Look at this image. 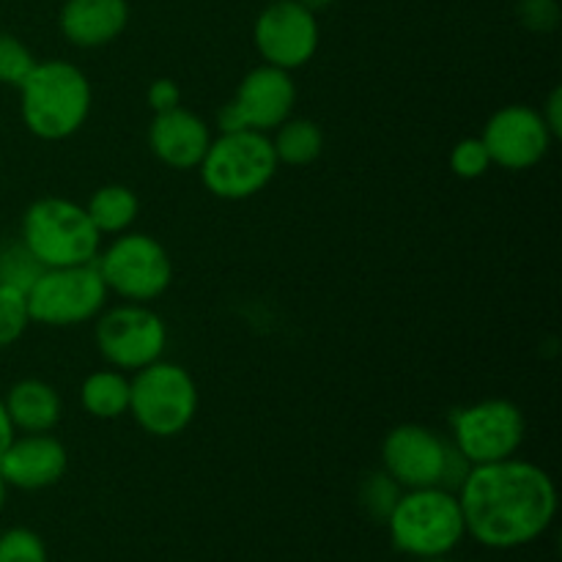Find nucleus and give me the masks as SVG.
Segmentation results:
<instances>
[{
	"instance_id": "nucleus-7",
	"label": "nucleus",
	"mask_w": 562,
	"mask_h": 562,
	"mask_svg": "<svg viewBox=\"0 0 562 562\" xmlns=\"http://www.w3.org/2000/svg\"><path fill=\"white\" fill-rule=\"evenodd\" d=\"M108 285L97 263L42 269L25 291L27 313L42 327H75L93 322L108 305Z\"/></svg>"
},
{
	"instance_id": "nucleus-21",
	"label": "nucleus",
	"mask_w": 562,
	"mask_h": 562,
	"mask_svg": "<svg viewBox=\"0 0 562 562\" xmlns=\"http://www.w3.org/2000/svg\"><path fill=\"white\" fill-rule=\"evenodd\" d=\"M269 140H272L278 162L294 165V168L316 162L324 151V132L311 119H285Z\"/></svg>"
},
{
	"instance_id": "nucleus-9",
	"label": "nucleus",
	"mask_w": 562,
	"mask_h": 562,
	"mask_svg": "<svg viewBox=\"0 0 562 562\" xmlns=\"http://www.w3.org/2000/svg\"><path fill=\"white\" fill-rule=\"evenodd\" d=\"M450 426V442L472 467L514 459L527 434L525 412L508 398H486L456 409Z\"/></svg>"
},
{
	"instance_id": "nucleus-29",
	"label": "nucleus",
	"mask_w": 562,
	"mask_h": 562,
	"mask_svg": "<svg viewBox=\"0 0 562 562\" xmlns=\"http://www.w3.org/2000/svg\"><path fill=\"white\" fill-rule=\"evenodd\" d=\"M146 102L154 113H168V110L179 108L181 104L179 82L170 80V77H157V80L146 88Z\"/></svg>"
},
{
	"instance_id": "nucleus-34",
	"label": "nucleus",
	"mask_w": 562,
	"mask_h": 562,
	"mask_svg": "<svg viewBox=\"0 0 562 562\" xmlns=\"http://www.w3.org/2000/svg\"><path fill=\"white\" fill-rule=\"evenodd\" d=\"M420 562H453V560H448V558H434V560H420Z\"/></svg>"
},
{
	"instance_id": "nucleus-5",
	"label": "nucleus",
	"mask_w": 562,
	"mask_h": 562,
	"mask_svg": "<svg viewBox=\"0 0 562 562\" xmlns=\"http://www.w3.org/2000/svg\"><path fill=\"white\" fill-rule=\"evenodd\" d=\"M278 165L269 135L239 130L212 137L198 173L203 187L220 201H247L267 190L278 173Z\"/></svg>"
},
{
	"instance_id": "nucleus-16",
	"label": "nucleus",
	"mask_w": 562,
	"mask_h": 562,
	"mask_svg": "<svg viewBox=\"0 0 562 562\" xmlns=\"http://www.w3.org/2000/svg\"><path fill=\"white\" fill-rule=\"evenodd\" d=\"M209 143H212V126L181 104L168 113H154L148 126V148L159 162L173 170L198 168Z\"/></svg>"
},
{
	"instance_id": "nucleus-30",
	"label": "nucleus",
	"mask_w": 562,
	"mask_h": 562,
	"mask_svg": "<svg viewBox=\"0 0 562 562\" xmlns=\"http://www.w3.org/2000/svg\"><path fill=\"white\" fill-rule=\"evenodd\" d=\"M543 119V124L549 126V132L554 135V140L562 135V88H552V93L547 97L543 108L538 110Z\"/></svg>"
},
{
	"instance_id": "nucleus-24",
	"label": "nucleus",
	"mask_w": 562,
	"mask_h": 562,
	"mask_svg": "<svg viewBox=\"0 0 562 562\" xmlns=\"http://www.w3.org/2000/svg\"><path fill=\"white\" fill-rule=\"evenodd\" d=\"M36 58L22 38L0 31V86L20 88L22 80L33 71Z\"/></svg>"
},
{
	"instance_id": "nucleus-23",
	"label": "nucleus",
	"mask_w": 562,
	"mask_h": 562,
	"mask_svg": "<svg viewBox=\"0 0 562 562\" xmlns=\"http://www.w3.org/2000/svg\"><path fill=\"white\" fill-rule=\"evenodd\" d=\"M31 324L25 291L0 283V349L14 346Z\"/></svg>"
},
{
	"instance_id": "nucleus-10",
	"label": "nucleus",
	"mask_w": 562,
	"mask_h": 562,
	"mask_svg": "<svg viewBox=\"0 0 562 562\" xmlns=\"http://www.w3.org/2000/svg\"><path fill=\"white\" fill-rule=\"evenodd\" d=\"M97 349L102 360L115 371H140L162 360L168 346V327L151 307L140 302L110 307L97 316Z\"/></svg>"
},
{
	"instance_id": "nucleus-1",
	"label": "nucleus",
	"mask_w": 562,
	"mask_h": 562,
	"mask_svg": "<svg viewBox=\"0 0 562 562\" xmlns=\"http://www.w3.org/2000/svg\"><path fill=\"white\" fill-rule=\"evenodd\" d=\"M456 497L467 536L497 552L538 541L558 516V488L549 472L516 456L472 467Z\"/></svg>"
},
{
	"instance_id": "nucleus-19",
	"label": "nucleus",
	"mask_w": 562,
	"mask_h": 562,
	"mask_svg": "<svg viewBox=\"0 0 562 562\" xmlns=\"http://www.w3.org/2000/svg\"><path fill=\"white\" fill-rule=\"evenodd\" d=\"M80 404L97 420H119L130 412V379L115 368L88 373L80 384Z\"/></svg>"
},
{
	"instance_id": "nucleus-31",
	"label": "nucleus",
	"mask_w": 562,
	"mask_h": 562,
	"mask_svg": "<svg viewBox=\"0 0 562 562\" xmlns=\"http://www.w3.org/2000/svg\"><path fill=\"white\" fill-rule=\"evenodd\" d=\"M11 439H14V426H11L9 412H5L3 398H0V453H3V450L9 448Z\"/></svg>"
},
{
	"instance_id": "nucleus-13",
	"label": "nucleus",
	"mask_w": 562,
	"mask_h": 562,
	"mask_svg": "<svg viewBox=\"0 0 562 562\" xmlns=\"http://www.w3.org/2000/svg\"><path fill=\"white\" fill-rule=\"evenodd\" d=\"M481 140L486 143L492 165L505 170H530L547 157L554 135L536 108L505 104L486 121Z\"/></svg>"
},
{
	"instance_id": "nucleus-33",
	"label": "nucleus",
	"mask_w": 562,
	"mask_h": 562,
	"mask_svg": "<svg viewBox=\"0 0 562 562\" xmlns=\"http://www.w3.org/2000/svg\"><path fill=\"white\" fill-rule=\"evenodd\" d=\"M5 499H9V483H5L3 475H0V510H3Z\"/></svg>"
},
{
	"instance_id": "nucleus-12",
	"label": "nucleus",
	"mask_w": 562,
	"mask_h": 562,
	"mask_svg": "<svg viewBox=\"0 0 562 562\" xmlns=\"http://www.w3.org/2000/svg\"><path fill=\"white\" fill-rule=\"evenodd\" d=\"M252 44L263 64L285 71L302 69L322 44L318 16L296 0H269L256 16Z\"/></svg>"
},
{
	"instance_id": "nucleus-14",
	"label": "nucleus",
	"mask_w": 562,
	"mask_h": 562,
	"mask_svg": "<svg viewBox=\"0 0 562 562\" xmlns=\"http://www.w3.org/2000/svg\"><path fill=\"white\" fill-rule=\"evenodd\" d=\"M450 439L420 423L395 426L382 442V470L401 488H426L442 483Z\"/></svg>"
},
{
	"instance_id": "nucleus-17",
	"label": "nucleus",
	"mask_w": 562,
	"mask_h": 562,
	"mask_svg": "<svg viewBox=\"0 0 562 562\" xmlns=\"http://www.w3.org/2000/svg\"><path fill=\"white\" fill-rule=\"evenodd\" d=\"M126 25H130L126 0H66L58 14L64 38L80 49H97L115 42Z\"/></svg>"
},
{
	"instance_id": "nucleus-22",
	"label": "nucleus",
	"mask_w": 562,
	"mask_h": 562,
	"mask_svg": "<svg viewBox=\"0 0 562 562\" xmlns=\"http://www.w3.org/2000/svg\"><path fill=\"white\" fill-rule=\"evenodd\" d=\"M401 494H404V488H401L384 470L371 472V475L360 483L362 510H366L373 521H382V525L390 519Z\"/></svg>"
},
{
	"instance_id": "nucleus-25",
	"label": "nucleus",
	"mask_w": 562,
	"mask_h": 562,
	"mask_svg": "<svg viewBox=\"0 0 562 562\" xmlns=\"http://www.w3.org/2000/svg\"><path fill=\"white\" fill-rule=\"evenodd\" d=\"M42 269V263L27 252V247L22 245V241L20 245L0 247V283L16 285V289L27 291Z\"/></svg>"
},
{
	"instance_id": "nucleus-4",
	"label": "nucleus",
	"mask_w": 562,
	"mask_h": 562,
	"mask_svg": "<svg viewBox=\"0 0 562 562\" xmlns=\"http://www.w3.org/2000/svg\"><path fill=\"white\" fill-rule=\"evenodd\" d=\"M20 241L44 269L93 263L102 250V234L86 206L55 195L38 198L25 209Z\"/></svg>"
},
{
	"instance_id": "nucleus-15",
	"label": "nucleus",
	"mask_w": 562,
	"mask_h": 562,
	"mask_svg": "<svg viewBox=\"0 0 562 562\" xmlns=\"http://www.w3.org/2000/svg\"><path fill=\"white\" fill-rule=\"evenodd\" d=\"M69 470V450L53 434H22L0 453V475L9 488L44 492Z\"/></svg>"
},
{
	"instance_id": "nucleus-18",
	"label": "nucleus",
	"mask_w": 562,
	"mask_h": 562,
	"mask_svg": "<svg viewBox=\"0 0 562 562\" xmlns=\"http://www.w3.org/2000/svg\"><path fill=\"white\" fill-rule=\"evenodd\" d=\"M3 404L14 431L22 434H49L64 415L58 390L44 379L14 382L3 395Z\"/></svg>"
},
{
	"instance_id": "nucleus-8",
	"label": "nucleus",
	"mask_w": 562,
	"mask_h": 562,
	"mask_svg": "<svg viewBox=\"0 0 562 562\" xmlns=\"http://www.w3.org/2000/svg\"><path fill=\"white\" fill-rule=\"evenodd\" d=\"M93 263L110 294L140 305L162 296L173 280V261L162 241L135 231L115 236Z\"/></svg>"
},
{
	"instance_id": "nucleus-20",
	"label": "nucleus",
	"mask_w": 562,
	"mask_h": 562,
	"mask_svg": "<svg viewBox=\"0 0 562 562\" xmlns=\"http://www.w3.org/2000/svg\"><path fill=\"white\" fill-rule=\"evenodd\" d=\"M86 212L91 223L97 225L99 234L119 236L135 225L137 214H140V198L135 195L132 187L104 184L93 190V195L88 198Z\"/></svg>"
},
{
	"instance_id": "nucleus-3",
	"label": "nucleus",
	"mask_w": 562,
	"mask_h": 562,
	"mask_svg": "<svg viewBox=\"0 0 562 562\" xmlns=\"http://www.w3.org/2000/svg\"><path fill=\"white\" fill-rule=\"evenodd\" d=\"M398 552L417 560L448 558L467 536L459 497L448 488H404L384 521Z\"/></svg>"
},
{
	"instance_id": "nucleus-2",
	"label": "nucleus",
	"mask_w": 562,
	"mask_h": 562,
	"mask_svg": "<svg viewBox=\"0 0 562 562\" xmlns=\"http://www.w3.org/2000/svg\"><path fill=\"white\" fill-rule=\"evenodd\" d=\"M91 80L69 60H36L20 86V113L38 140H66L91 115Z\"/></svg>"
},
{
	"instance_id": "nucleus-35",
	"label": "nucleus",
	"mask_w": 562,
	"mask_h": 562,
	"mask_svg": "<svg viewBox=\"0 0 562 562\" xmlns=\"http://www.w3.org/2000/svg\"><path fill=\"white\" fill-rule=\"evenodd\" d=\"M263 3H269V0H263Z\"/></svg>"
},
{
	"instance_id": "nucleus-32",
	"label": "nucleus",
	"mask_w": 562,
	"mask_h": 562,
	"mask_svg": "<svg viewBox=\"0 0 562 562\" xmlns=\"http://www.w3.org/2000/svg\"><path fill=\"white\" fill-rule=\"evenodd\" d=\"M296 3H302V5H305V9H311L313 14H318V11L329 9V5H333L335 0H296Z\"/></svg>"
},
{
	"instance_id": "nucleus-26",
	"label": "nucleus",
	"mask_w": 562,
	"mask_h": 562,
	"mask_svg": "<svg viewBox=\"0 0 562 562\" xmlns=\"http://www.w3.org/2000/svg\"><path fill=\"white\" fill-rule=\"evenodd\" d=\"M0 562H47V547L27 527H9L0 532Z\"/></svg>"
},
{
	"instance_id": "nucleus-27",
	"label": "nucleus",
	"mask_w": 562,
	"mask_h": 562,
	"mask_svg": "<svg viewBox=\"0 0 562 562\" xmlns=\"http://www.w3.org/2000/svg\"><path fill=\"white\" fill-rule=\"evenodd\" d=\"M488 168H492V157H488V148L481 137H464L450 151V170L459 179H483L488 173Z\"/></svg>"
},
{
	"instance_id": "nucleus-6",
	"label": "nucleus",
	"mask_w": 562,
	"mask_h": 562,
	"mask_svg": "<svg viewBox=\"0 0 562 562\" xmlns=\"http://www.w3.org/2000/svg\"><path fill=\"white\" fill-rule=\"evenodd\" d=\"M195 379L179 362L157 360L130 379V415L148 437L170 439L184 434L198 415Z\"/></svg>"
},
{
	"instance_id": "nucleus-28",
	"label": "nucleus",
	"mask_w": 562,
	"mask_h": 562,
	"mask_svg": "<svg viewBox=\"0 0 562 562\" xmlns=\"http://www.w3.org/2000/svg\"><path fill=\"white\" fill-rule=\"evenodd\" d=\"M519 22L532 33H549L560 25L558 0H519Z\"/></svg>"
},
{
	"instance_id": "nucleus-11",
	"label": "nucleus",
	"mask_w": 562,
	"mask_h": 562,
	"mask_svg": "<svg viewBox=\"0 0 562 562\" xmlns=\"http://www.w3.org/2000/svg\"><path fill=\"white\" fill-rule=\"evenodd\" d=\"M296 104V82L291 71L261 64L241 77L234 99L217 113L220 132H274L291 119Z\"/></svg>"
}]
</instances>
